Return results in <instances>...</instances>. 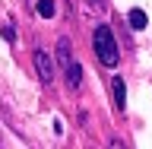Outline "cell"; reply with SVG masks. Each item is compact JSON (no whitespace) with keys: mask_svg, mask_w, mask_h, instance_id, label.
Instances as JSON below:
<instances>
[{"mask_svg":"<svg viewBox=\"0 0 152 149\" xmlns=\"http://www.w3.org/2000/svg\"><path fill=\"white\" fill-rule=\"evenodd\" d=\"M92 48H95V57L102 60V67H117L121 54H117V41H114L108 26H98L92 32Z\"/></svg>","mask_w":152,"mask_h":149,"instance_id":"cell-1","label":"cell"},{"mask_svg":"<svg viewBox=\"0 0 152 149\" xmlns=\"http://www.w3.org/2000/svg\"><path fill=\"white\" fill-rule=\"evenodd\" d=\"M57 64L64 67V79L70 89H79L83 86V67H79V60L73 57V51H70V41L66 38H60L57 41Z\"/></svg>","mask_w":152,"mask_h":149,"instance_id":"cell-2","label":"cell"},{"mask_svg":"<svg viewBox=\"0 0 152 149\" xmlns=\"http://www.w3.org/2000/svg\"><path fill=\"white\" fill-rule=\"evenodd\" d=\"M32 60H35V73H38V79H41L45 86H51V79H54V60H51V54H45L41 48H35Z\"/></svg>","mask_w":152,"mask_h":149,"instance_id":"cell-3","label":"cell"},{"mask_svg":"<svg viewBox=\"0 0 152 149\" xmlns=\"http://www.w3.org/2000/svg\"><path fill=\"white\" fill-rule=\"evenodd\" d=\"M111 92H114V105L124 111V105H127V83H124L121 76H114V79H111Z\"/></svg>","mask_w":152,"mask_h":149,"instance_id":"cell-4","label":"cell"},{"mask_svg":"<svg viewBox=\"0 0 152 149\" xmlns=\"http://www.w3.org/2000/svg\"><path fill=\"white\" fill-rule=\"evenodd\" d=\"M35 13L41 19H54V13H57V10H54V0H35Z\"/></svg>","mask_w":152,"mask_h":149,"instance_id":"cell-5","label":"cell"},{"mask_svg":"<svg viewBox=\"0 0 152 149\" xmlns=\"http://www.w3.org/2000/svg\"><path fill=\"white\" fill-rule=\"evenodd\" d=\"M130 26L133 29H146V13L142 10H130Z\"/></svg>","mask_w":152,"mask_h":149,"instance_id":"cell-6","label":"cell"},{"mask_svg":"<svg viewBox=\"0 0 152 149\" xmlns=\"http://www.w3.org/2000/svg\"><path fill=\"white\" fill-rule=\"evenodd\" d=\"M3 38L13 45V38H16V32H13V22H3Z\"/></svg>","mask_w":152,"mask_h":149,"instance_id":"cell-7","label":"cell"},{"mask_svg":"<svg viewBox=\"0 0 152 149\" xmlns=\"http://www.w3.org/2000/svg\"><path fill=\"white\" fill-rule=\"evenodd\" d=\"M89 3H92V7H95V3H98V0H89Z\"/></svg>","mask_w":152,"mask_h":149,"instance_id":"cell-8","label":"cell"}]
</instances>
